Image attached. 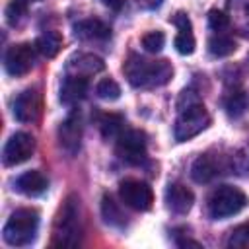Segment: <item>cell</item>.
Masks as SVG:
<instances>
[{
    "label": "cell",
    "mask_w": 249,
    "mask_h": 249,
    "mask_svg": "<svg viewBox=\"0 0 249 249\" xmlns=\"http://www.w3.org/2000/svg\"><path fill=\"white\" fill-rule=\"evenodd\" d=\"M177 109L179 115L175 119L173 124V136L177 142H185L191 140L193 136L200 134L208 124H210V115L204 107V103L200 101L198 93L185 89L177 101Z\"/></svg>",
    "instance_id": "6da1fadb"
},
{
    "label": "cell",
    "mask_w": 249,
    "mask_h": 249,
    "mask_svg": "<svg viewBox=\"0 0 249 249\" xmlns=\"http://www.w3.org/2000/svg\"><path fill=\"white\" fill-rule=\"evenodd\" d=\"M124 78L132 88H160L165 86L173 76L169 60H146L138 54H130L123 64Z\"/></svg>",
    "instance_id": "7a4b0ae2"
},
{
    "label": "cell",
    "mask_w": 249,
    "mask_h": 249,
    "mask_svg": "<svg viewBox=\"0 0 249 249\" xmlns=\"http://www.w3.org/2000/svg\"><path fill=\"white\" fill-rule=\"evenodd\" d=\"M80 235H82L80 200H78V196L70 195L62 202V206L54 218L53 245L54 247H76L80 243Z\"/></svg>",
    "instance_id": "3957f363"
},
{
    "label": "cell",
    "mask_w": 249,
    "mask_h": 249,
    "mask_svg": "<svg viewBox=\"0 0 249 249\" xmlns=\"http://www.w3.org/2000/svg\"><path fill=\"white\" fill-rule=\"evenodd\" d=\"M39 230V212L35 208H18L4 226V241L14 247L29 245Z\"/></svg>",
    "instance_id": "277c9868"
},
{
    "label": "cell",
    "mask_w": 249,
    "mask_h": 249,
    "mask_svg": "<svg viewBox=\"0 0 249 249\" xmlns=\"http://www.w3.org/2000/svg\"><path fill=\"white\" fill-rule=\"evenodd\" d=\"M245 206H247L245 193L231 185H220L208 196V214L214 220L230 218V216L241 212Z\"/></svg>",
    "instance_id": "5b68a950"
},
{
    "label": "cell",
    "mask_w": 249,
    "mask_h": 249,
    "mask_svg": "<svg viewBox=\"0 0 249 249\" xmlns=\"http://www.w3.org/2000/svg\"><path fill=\"white\" fill-rule=\"evenodd\" d=\"M115 152L123 161L130 165H140L146 160V134L136 128L123 130L117 138Z\"/></svg>",
    "instance_id": "8992f818"
},
{
    "label": "cell",
    "mask_w": 249,
    "mask_h": 249,
    "mask_svg": "<svg viewBox=\"0 0 249 249\" xmlns=\"http://www.w3.org/2000/svg\"><path fill=\"white\" fill-rule=\"evenodd\" d=\"M119 196L128 208L138 210V212L150 210L152 202H154V193H152L150 185L140 181V179H124V181H121Z\"/></svg>",
    "instance_id": "52a82bcc"
},
{
    "label": "cell",
    "mask_w": 249,
    "mask_h": 249,
    "mask_svg": "<svg viewBox=\"0 0 249 249\" xmlns=\"http://www.w3.org/2000/svg\"><path fill=\"white\" fill-rule=\"evenodd\" d=\"M37 47L31 43H19V45H12L6 51L4 56V66L6 72L10 76H23L27 74L33 64H35V56H37Z\"/></svg>",
    "instance_id": "ba28073f"
},
{
    "label": "cell",
    "mask_w": 249,
    "mask_h": 249,
    "mask_svg": "<svg viewBox=\"0 0 249 249\" xmlns=\"http://www.w3.org/2000/svg\"><path fill=\"white\" fill-rule=\"evenodd\" d=\"M35 152V140L27 132H14L4 150H2V161L4 165H19L27 161Z\"/></svg>",
    "instance_id": "9c48e42d"
},
{
    "label": "cell",
    "mask_w": 249,
    "mask_h": 249,
    "mask_svg": "<svg viewBox=\"0 0 249 249\" xmlns=\"http://www.w3.org/2000/svg\"><path fill=\"white\" fill-rule=\"evenodd\" d=\"M41 111H43V99H41V93L35 88L23 89L14 101V117L19 123H35V121H39Z\"/></svg>",
    "instance_id": "30bf717a"
},
{
    "label": "cell",
    "mask_w": 249,
    "mask_h": 249,
    "mask_svg": "<svg viewBox=\"0 0 249 249\" xmlns=\"http://www.w3.org/2000/svg\"><path fill=\"white\" fill-rule=\"evenodd\" d=\"M58 140H60V146L70 156H74L80 150V142H82V117H80V111H72L62 121V124L58 126Z\"/></svg>",
    "instance_id": "8fae6325"
},
{
    "label": "cell",
    "mask_w": 249,
    "mask_h": 249,
    "mask_svg": "<svg viewBox=\"0 0 249 249\" xmlns=\"http://www.w3.org/2000/svg\"><path fill=\"white\" fill-rule=\"evenodd\" d=\"M224 167L226 165H224L222 158H216L212 154H202L195 160V163L191 167V175L196 183H208V181L216 179Z\"/></svg>",
    "instance_id": "7c38bea8"
},
{
    "label": "cell",
    "mask_w": 249,
    "mask_h": 249,
    "mask_svg": "<svg viewBox=\"0 0 249 249\" xmlns=\"http://www.w3.org/2000/svg\"><path fill=\"white\" fill-rule=\"evenodd\" d=\"M165 202H167V208L171 212H175V214H187L193 208L195 195L183 183H171L167 187V191H165Z\"/></svg>",
    "instance_id": "4fadbf2b"
},
{
    "label": "cell",
    "mask_w": 249,
    "mask_h": 249,
    "mask_svg": "<svg viewBox=\"0 0 249 249\" xmlns=\"http://www.w3.org/2000/svg\"><path fill=\"white\" fill-rule=\"evenodd\" d=\"M173 25L177 27V35H175V49L181 54H193L195 53V35H193V27H191V19L185 12H177L171 18Z\"/></svg>",
    "instance_id": "5bb4252c"
},
{
    "label": "cell",
    "mask_w": 249,
    "mask_h": 249,
    "mask_svg": "<svg viewBox=\"0 0 249 249\" xmlns=\"http://www.w3.org/2000/svg\"><path fill=\"white\" fill-rule=\"evenodd\" d=\"M105 68L103 60L91 53H80V54H74L72 58H68L66 62V74H74V76H91L95 72H101Z\"/></svg>",
    "instance_id": "9a60e30c"
},
{
    "label": "cell",
    "mask_w": 249,
    "mask_h": 249,
    "mask_svg": "<svg viewBox=\"0 0 249 249\" xmlns=\"http://www.w3.org/2000/svg\"><path fill=\"white\" fill-rule=\"evenodd\" d=\"M47 187H49V179L37 169L25 171L14 181V189L27 196H39L47 191Z\"/></svg>",
    "instance_id": "2e32d148"
},
{
    "label": "cell",
    "mask_w": 249,
    "mask_h": 249,
    "mask_svg": "<svg viewBox=\"0 0 249 249\" xmlns=\"http://www.w3.org/2000/svg\"><path fill=\"white\" fill-rule=\"evenodd\" d=\"M74 35L82 41H107L111 37V29L101 19H82L74 23Z\"/></svg>",
    "instance_id": "e0dca14e"
},
{
    "label": "cell",
    "mask_w": 249,
    "mask_h": 249,
    "mask_svg": "<svg viewBox=\"0 0 249 249\" xmlns=\"http://www.w3.org/2000/svg\"><path fill=\"white\" fill-rule=\"evenodd\" d=\"M86 93H88V78L66 74L62 86H60V101L64 105H74V103L82 101L86 97Z\"/></svg>",
    "instance_id": "ac0fdd59"
},
{
    "label": "cell",
    "mask_w": 249,
    "mask_h": 249,
    "mask_svg": "<svg viewBox=\"0 0 249 249\" xmlns=\"http://www.w3.org/2000/svg\"><path fill=\"white\" fill-rule=\"evenodd\" d=\"M224 107H226V113H228L230 117L239 119V117L245 115L247 109H249V95H247L243 89L235 88V89H231V91L226 95Z\"/></svg>",
    "instance_id": "d6986e66"
},
{
    "label": "cell",
    "mask_w": 249,
    "mask_h": 249,
    "mask_svg": "<svg viewBox=\"0 0 249 249\" xmlns=\"http://www.w3.org/2000/svg\"><path fill=\"white\" fill-rule=\"evenodd\" d=\"M99 128H101V136L105 140H117L121 136V132L124 130V119H123V115H117V113L103 115Z\"/></svg>",
    "instance_id": "ffe728a7"
},
{
    "label": "cell",
    "mask_w": 249,
    "mask_h": 249,
    "mask_svg": "<svg viewBox=\"0 0 249 249\" xmlns=\"http://www.w3.org/2000/svg\"><path fill=\"white\" fill-rule=\"evenodd\" d=\"M35 47H37V51H39L43 56L53 58V56L60 51V47H62V37H60V33H56V31H45V33L35 41Z\"/></svg>",
    "instance_id": "44dd1931"
},
{
    "label": "cell",
    "mask_w": 249,
    "mask_h": 249,
    "mask_svg": "<svg viewBox=\"0 0 249 249\" xmlns=\"http://www.w3.org/2000/svg\"><path fill=\"white\" fill-rule=\"evenodd\" d=\"M208 51H210L212 56H218V58L230 56L235 51V41L226 33H216L208 41Z\"/></svg>",
    "instance_id": "7402d4cb"
},
{
    "label": "cell",
    "mask_w": 249,
    "mask_h": 249,
    "mask_svg": "<svg viewBox=\"0 0 249 249\" xmlns=\"http://www.w3.org/2000/svg\"><path fill=\"white\" fill-rule=\"evenodd\" d=\"M101 212H103V218H105V222L107 224H111V226H124L126 224V216L123 214V210L119 208V204L113 200V196L111 195H105L103 196V200H101Z\"/></svg>",
    "instance_id": "603a6c76"
},
{
    "label": "cell",
    "mask_w": 249,
    "mask_h": 249,
    "mask_svg": "<svg viewBox=\"0 0 249 249\" xmlns=\"http://www.w3.org/2000/svg\"><path fill=\"white\" fill-rule=\"evenodd\" d=\"M228 247H235V249H249V222L247 224H239L237 228H233L228 235Z\"/></svg>",
    "instance_id": "cb8c5ba5"
},
{
    "label": "cell",
    "mask_w": 249,
    "mask_h": 249,
    "mask_svg": "<svg viewBox=\"0 0 249 249\" xmlns=\"http://www.w3.org/2000/svg\"><path fill=\"white\" fill-rule=\"evenodd\" d=\"M95 93H97V97H101V99L115 101V99L121 97V88H119V84H117L115 80L103 78V80L95 86Z\"/></svg>",
    "instance_id": "d4e9b609"
},
{
    "label": "cell",
    "mask_w": 249,
    "mask_h": 249,
    "mask_svg": "<svg viewBox=\"0 0 249 249\" xmlns=\"http://www.w3.org/2000/svg\"><path fill=\"white\" fill-rule=\"evenodd\" d=\"M165 43V35L161 31H148L142 35V47L148 53H160Z\"/></svg>",
    "instance_id": "484cf974"
},
{
    "label": "cell",
    "mask_w": 249,
    "mask_h": 249,
    "mask_svg": "<svg viewBox=\"0 0 249 249\" xmlns=\"http://www.w3.org/2000/svg\"><path fill=\"white\" fill-rule=\"evenodd\" d=\"M208 25L216 33H226V29L230 27V18L222 10H210L208 12Z\"/></svg>",
    "instance_id": "4316f807"
},
{
    "label": "cell",
    "mask_w": 249,
    "mask_h": 249,
    "mask_svg": "<svg viewBox=\"0 0 249 249\" xmlns=\"http://www.w3.org/2000/svg\"><path fill=\"white\" fill-rule=\"evenodd\" d=\"M25 10H27V2H23V0H12L8 4V8H6V19H8V23L10 25L19 23L21 16L25 14Z\"/></svg>",
    "instance_id": "83f0119b"
},
{
    "label": "cell",
    "mask_w": 249,
    "mask_h": 249,
    "mask_svg": "<svg viewBox=\"0 0 249 249\" xmlns=\"http://www.w3.org/2000/svg\"><path fill=\"white\" fill-rule=\"evenodd\" d=\"M109 10L113 12H121L123 8H126V0H101Z\"/></svg>",
    "instance_id": "f1b7e54d"
},
{
    "label": "cell",
    "mask_w": 249,
    "mask_h": 249,
    "mask_svg": "<svg viewBox=\"0 0 249 249\" xmlns=\"http://www.w3.org/2000/svg\"><path fill=\"white\" fill-rule=\"evenodd\" d=\"M163 0H136V4L142 8V10H156L161 6Z\"/></svg>",
    "instance_id": "f546056e"
},
{
    "label": "cell",
    "mask_w": 249,
    "mask_h": 249,
    "mask_svg": "<svg viewBox=\"0 0 249 249\" xmlns=\"http://www.w3.org/2000/svg\"><path fill=\"white\" fill-rule=\"evenodd\" d=\"M175 243L179 245V247H187V245H191V247H200V243L198 241H193V239H175Z\"/></svg>",
    "instance_id": "4dcf8cb0"
},
{
    "label": "cell",
    "mask_w": 249,
    "mask_h": 249,
    "mask_svg": "<svg viewBox=\"0 0 249 249\" xmlns=\"http://www.w3.org/2000/svg\"><path fill=\"white\" fill-rule=\"evenodd\" d=\"M23 2H27V4H29V2H39V0H23Z\"/></svg>",
    "instance_id": "1f68e13d"
}]
</instances>
